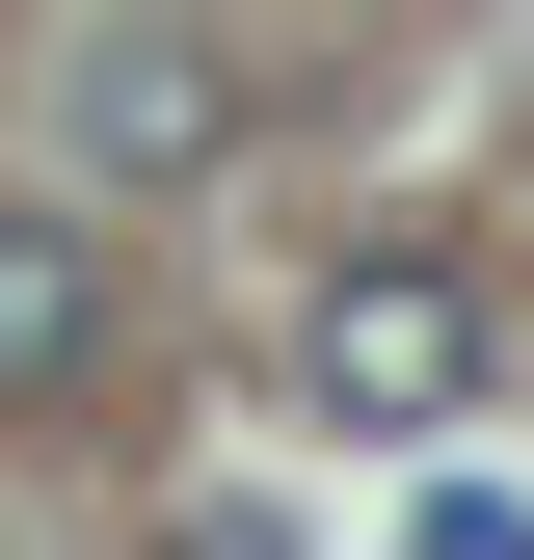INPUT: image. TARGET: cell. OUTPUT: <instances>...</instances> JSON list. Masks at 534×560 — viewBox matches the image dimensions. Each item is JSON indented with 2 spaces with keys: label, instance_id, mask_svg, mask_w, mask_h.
Listing matches in <instances>:
<instances>
[{
  "label": "cell",
  "instance_id": "obj_1",
  "mask_svg": "<svg viewBox=\"0 0 534 560\" xmlns=\"http://www.w3.org/2000/svg\"><path fill=\"white\" fill-rule=\"evenodd\" d=\"M294 374L348 400V428H454V400H481V267H428V241H374V267H321V320H294Z\"/></svg>",
  "mask_w": 534,
  "mask_h": 560
},
{
  "label": "cell",
  "instance_id": "obj_2",
  "mask_svg": "<svg viewBox=\"0 0 534 560\" xmlns=\"http://www.w3.org/2000/svg\"><path fill=\"white\" fill-rule=\"evenodd\" d=\"M81 161H107V187H187V161H241V81H214L187 27H107V54H81Z\"/></svg>",
  "mask_w": 534,
  "mask_h": 560
},
{
  "label": "cell",
  "instance_id": "obj_3",
  "mask_svg": "<svg viewBox=\"0 0 534 560\" xmlns=\"http://www.w3.org/2000/svg\"><path fill=\"white\" fill-rule=\"evenodd\" d=\"M107 347V241H54V214H0V400H54Z\"/></svg>",
  "mask_w": 534,
  "mask_h": 560
},
{
  "label": "cell",
  "instance_id": "obj_4",
  "mask_svg": "<svg viewBox=\"0 0 534 560\" xmlns=\"http://www.w3.org/2000/svg\"><path fill=\"white\" fill-rule=\"evenodd\" d=\"M428 560H534V508H508V480H454V508H428Z\"/></svg>",
  "mask_w": 534,
  "mask_h": 560
},
{
  "label": "cell",
  "instance_id": "obj_5",
  "mask_svg": "<svg viewBox=\"0 0 534 560\" xmlns=\"http://www.w3.org/2000/svg\"><path fill=\"white\" fill-rule=\"evenodd\" d=\"M161 560H294V534H267V508H187V534H161Z\"/></svg>",
  "mask_w": 534,
  "mask_h": 560
}]
</instances>
